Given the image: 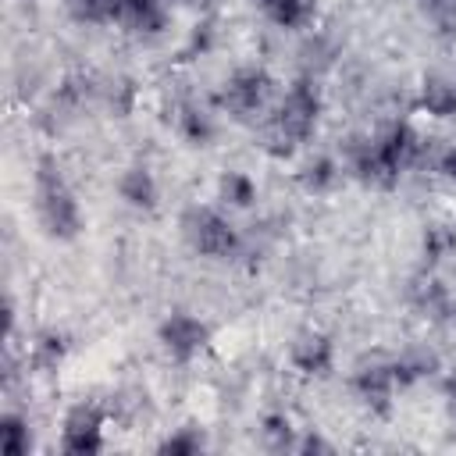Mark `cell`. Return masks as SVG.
I'll return each mask as SVG.
<instances>
[{
	"mask_svg": "<svg viewBox=\"0 0 456 456\" xmlns=\"http://www.w3.org/2000/svg\"><path fill=\"white\" fill-rule=\"evenodd\" d=\"M321 118V96L314 89L310 78H299L285 89V96L278 100L274 114L264 125V146L274 157H289L303 139H310V132L317 128Z\"/></svg>",
	"mask_w": 456,
	"mask_h": 456,
	"instance_id": "cell-1",
	"label": "cell"
},
{
	"mask_svg": "<svg viewBox=\"0 0 456 456\" xmlns=\"http://www.w3.org/2000/svg\"><path fill=\"white\" fill-rule=\"evenodd\" d=\"M36 214L50 239L68 242L82 232V207H78L75 192L68 189L61 167L50 157H43L39 171H36Z\"/></svg>",
	"mask_w": 456,
	"mask_h": 456,
	"instance_id": "cell-2",
	"label": "cell"
},
{
	"mask_svg": "<svg viewBox=\"0 0 456 456\" xmlns=\"http://www.w3.org/2000/svg\"><path fill=\"white\" fill-rule=\"evenodd\" d=\"M182 235L200 256H210V260H228L239 249V232L214 207H189L182 214Z\"/></svg>",
	"mask_w": 456,
	"mask_h": 456,
	"instance_id": "cell-3",
	"label": "cell"
},
{
	"mask_svg": "<svg viewBox=\"0 0 456 456\" xmlns=\"http://www.w3.org/2000/svg\"><path fill=\"white\" fill-rule=\"evenodd\" d=\"M61 445L71 456H93L103 449V410L96 403H78L64 417Z\"/></svg>",
	"mask_w": 456,
	"mask_h": 456,
	"instance_id": "cell-4",
	"label": "cell"
},
{
	"mask_svg": "<svg viewBox=\"0 0 456 456\" xmlns=\"http://www.w3.org/2000/svg\"><path fill=\"white\" fill-rule=\"evenodd\" d=\"M157 338H160V346L171 360L185 363L210 342V328H207V321H200L192 314H171V317H164Z\"/></svg>",
	"mask_w": 456,
	"mask_h": 456,
	"instance_id": "cell-5",
	"label": "cell"
},
{
	"mask_svg": "<svg viewBox=\"0 0 456 456\" xmlns=\"http://www.w3.org/2000/svg\"><path fill=\"white\" fill-rule=\"evenodd\" d=\"M271 93V75L264 68H239L228 82H224V93H221V103L235 114V118H246L253 110L264 107Z\"/></svg>",
	"mask_w": 456,
	"mask_h": 456,
	"instance_id": "cell-6",
	"label": "cell"
},
{
	"mask_svg": "<svg viewBox=\"0 0 456 456\" xmlns=\"http://www.w3.org/2000/svg\"><path fill=\"white\" fill-rule=\"evenodd\" d=\"M353 385H356L360 399H363L374 413H388V410H392V395H395V385H399L395 374H392V363H388V367H381V363L363 367Z\"/></svg>",
	"mask_w": 456,
	"mask_h": 456,
	"instance_id": "cell-7",
	"label": "cell"
},
{
	"mask_svg": "<svg viewBox=\"0 0 456 456\" xmlns=\"http://www.w3.org/2000/svg\"><path fill=\"white\" fill-rule=\"evenodd\" d=\"M331 360H335L331 338L321 335V331H306L292 342V367L303 370V374H328Z\"/></svg>",
	"mask_w": 456,
	"mask_h": 456,
	"instance_id": "cell-8",
	"label": "cell"
},
{
	"mask_svg": "<svg viewBox=\"0 0 456 456\" xmlns=\"http://www.w3.org/2000/svg\"><path fill=\"white\" fill-rule=\"evenodd\" d=\"M118 25L139 32V36H157L167 25V11L164 0H121V14Z\"/></svg>",
	"mask_w": 456,
	"mask_h": 456,
	"instance_id": "cell-9",
	"label": "cell"
},
{
	"mask_svg": "<svg viewBox=\"0 0 456 456\" xmlns=\"http://www.w3.org/2000/svg\"><path fill=\"white\" fill-rule=\"evenodd\" d=\"M118 192H121V200H125L128 207H135V210L157 207V178H153V171H150L146 164L125 167L121 178H118Z\"/></svg>",
	"mask_w": 456,
	"mask_h": 456,
	"instance_id": "cell-10",
	"label": "cell"
},
{
	"mask_svg": "<svg viewBox=\"0 0 456 456\" xmlns=\"http://www.w3.org/2000/svg\"><path fill=\"white\" fill-rule=\"evenodd\" d=\"M420 107L435 118L456 114V78H428L420 86Z\"/></svg>",
	"mask_w": 456,
	"mask_h": 456,
	"instance_id": "cell-11",
	"label": "cell"
},
{
	"mask_svg": "<svg viewBox=\"0 0 456 456\" xmlns=\"http://www.w3.org/2000/svg\"><path fill=\"white\" fill-rule=\"evenodd\" d=\"M435 370H438V356L428 353V349H413V353H406V356H399L392 363V374H395L399 385H413V381H420V378H428Z\"/></svg>",
	"mask_w": 456,
	"mask_h": 456,
	"instance_id": "cell-12",
	"label": "cell"
},
{
	"mask_svg": "<svg viewBox=\"0 0 456 456\" xmlns=\"http://www.w3.org/2000/svg\"><path fill=\"white\" fill-rule=\"evenodd\" d=\"M0 449L7 456H25L32 449V431H28L25 417H18V413H4L0 417Z\"/></svg>",
	"mask_w": 456,
	"mask_h": 456,
	"instance_id": "cell-13",
	"label": "cell"
},
{
	"mask_svg": "<svg viewBox=\"0 0 456 456\" xmlns=\"http://www.w3.org/2000/svg\"><path fill=\"white\" fill-rule=\"evenodd\" d=\"M217 192L232 207H253L256 203V182L246 171H224L217 182Z\"/></svg>",
	"mask_w": 456,
	"mask_h": 456,
	"instance_id": "cell-14",
	"label": "cell"
},
{
	"mask_svg": "<svg viewBox=\"0 0 456 456\" xmlns=\"http://www.w3.org/2000/svg\"><path fill=\"white\" fill-rule=\"evenodd\" d=\"M260 7L278 28H299L310 18V0H260Z\"/></svg>",
	"mask_w": 456,
	"mask_h": 456,
	"instance_id": "cell-15",
	"label": "cell"
},
{
	"mask_svg": "<svg viewBox=\"0 0 456 456\" xmlns=\"http://www.w3.org/2000/svg\"><path fill=\"white\" fill-rule=\"evenodd\" d=\"M68 11L75 21L89 25H110L121 14V0H68Z\"/></svg>",
	"mask_w": 456,
	"mask_h": 456,
	"instance_id": "cell-16",
	"label": "cell"
},
{
	"mask_svg": "<svg viewBox=\"0 0 456 456\" xmlns=\"http://www.w3.org/2000/svg\"><path fill=\"white\" fill-rule=\"evenodd\" d=\"M335 178H338V167H335L331 157H314V160L299 171V185H303L306 192H328V189L335 185Z\"/></svg>",
	"mask_w": 456,
	"mask_h": 456,
	"instance_id": "cell-17",
	"label": "cell"
},
{
	"mask_svg": "<svg viewBox=\"0 0 456 456\" xmlns=\"http://www.w3.org/2000/svg\"><path fill=\"white\" fill-rule=\"evenodd\" d=\"M178 128H182V135H185L192 146H207V142L214 139V121H210V114L200 110V107H185L182 118H178Z\"/></svg>",
	"mask_w": 456,
	"mask_h": 456,
	"instance_id": "cell-18",
	"label": "cell"
},
{
	"mask_svg": "<svg viewBox=\"0 0 456 456\" xmlns=\"http://www.w3.org/2000/svg\"><path fill=\"white\" fill-rule=\"evenodd\" d=\"M456 249V232L452 228H428L424 232V260L438 264Z\"/></svg>",
	"mask_w": 456,
	"mask_h": 456,
	"instance_id": "cell-19",
	"label": "cell"
},
{
	"mask_svg": "<svg viewBox=\"0 0 456 456\" xmlns=\"http://www.w3.org/2000/svg\"><path fill=\"white\" fill-rule=\"evenodd\" d=\"M64 349H68L64 338L50 331V335H43V338L32 346V363L43 367V370H50V367H57V363L64 360Z\"/></svg>",
	"mask_w": 456,
	"mask_h": 456,
	"instance_id": "cell-20",
	"label": "cell"
},
{
	"mask_svg": "<svg viewBox=\"0 0 456 456\" xmlns=\"http://www.w3.org/2000/svg\"><path fill=\"white\" fill-rule=\"evenodd\" d=\"M264 435L271 438V445L285 449V445H292V420L285 413H271V417H264Z\"/></svg>",
	"mask_w": 456,
	"mask_h": 456,
	"instance_id": "cell-21",
	"label": "cell"
},
{
	"mask_svg": "<svg viewBox=\"0 0 456 456\" xmlns=\"http://www.w3.org/2000/svg\"><path fill=\"white\" fill-rule=\"evenodd\" d=\"M200 449H203V438L196 431H189V428L160 442V452H175V456H189V452H200Z\"/></svg>",
	"mask_w": 456,
	"mask_h": 456,
	"instance_id": "cell-22",
	"label": "cell"
},
{
	"mask_svg": "<svg viewBox=\"0 0 456 456\" xmlns=\"http://www.w3.org/2000/svg\"><path fill=\"white\" fill-rule=\"evenodd\" d=\"M424 14L438 28H452V21H456V0H424Z\"/></svg>",
	"mask_w": 456,
	"mask_h": 456,
	"instance_id": "cell-23",
	"label": "cell"
},
{
	"mask_svg": "<svg viewBox=\"0 0 456 456\" xmlns=\"http://www.w3.org/2000/svg\"><path fill=\"white\" fill-rule=\"evenodd\" d=\"M438 171H442L445 178H452V182H456V146L442 150V157H438Z\"/></svg>",
	"mask_w": 456,
	"mask_h": 456,
	"instance_id": "cell-24",
	"label": "cell"
},
{
	"mask_svg": "<svg viewBox=\"0 0 456 456\" xmlns=\"http://www.w3.org/2000/svg\"><path fill=\"white\" fill-rule=\"evenodd\" d=\"M442 388H445V395H449V399H456V367H449V370H445Z\"/></svg>",
	"mask_w": 456,
	"mask_h": 456,
	"instance_id": "cell-25",
	"label": "cell"
}]
</instances>
